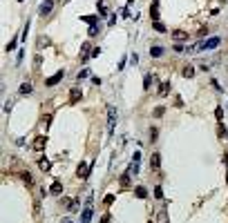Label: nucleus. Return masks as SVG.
Returning a JSON list of instances; mask_svg holds the SVG:
<instances>
[{
  "label": "nucleus",
  "mask_w": 228,
  "mask_h": 223,
  "mask_svg": "<svg viewBox=\"0 0 228 223\" xmlns=\"http://www.w3.org/2000/svg\"><path fill=\"white\" fill-rule=\"evenodd\" d=\"M34 150H36V152H43V150H45V138H43V136L34 141Z\"/></svg>",
  "instance_id": "nucleus-10"
},
{
  "label": "nucleus",
  "mask_w": 228,
  "mask_h": 223,
  "mask_svg": "<svg viewBox=\"0 0 228 223\" xmlns=\"http://www.w3.org/2000/svg\"><path fill=\"white\" fill-rule=\"evenodd\" d=\"M184 76H186V78H192V76H195V67H190V65H188V67H184Z\"/></svg>",
  "instance_id": "nucleus-17"
},
{
  "label": "nucleus",
  "mask_w": 228,
  "mask_h": 223,
  "mask_svg": "<svg viewBox=\"0 0 228 223\" xmlns=\"http://www.w3.org/2000/svg\"><path fill=\"white\" fill-rule=\"evenodd\" d=\"M54 9V0H45V2L40 5V16H47Z\"/></svg>",
  "instance_id": "nucleus-5"
},
{
  "label": "nucleus",
  "mask_w": 228,
  "mask_h": 223,
  "mask_svg": "<svg viewBox=\"0 0 228 223\" xmlns=\"http://www.w3.org/2000/svg\"><path fill=\"white\" fill-rule=\"evenodd\" d=\"M134 194H137V199H146V188H141V185H139V188L134 190Z\"/></svg>",
  "instance_id": "nucleus-20"
},
{
  "label": "nucleus",
  "mask_w": 228,
  "mask_h": 223,
  "mask_svg": "<svg viewBox=\"0 0 228 223\" xmlns=\"http://www.w3.org/2000/svg\"><path fill=\"white\" fill-rule=\"evenodd\" d=\"M150 83H152V76H146V78H143V87H146V89L150 87Z\"/></svg>",
  "instance_id": "nucleus-25"
},
{
  "label": "nucleus",
  "mask_w": 228,
  "mask_h": 223,
  "mask_svg": "<svg viewBox=\"0 0 228 223\" xmlns=\"http://www.w3.org/2000/svg\"><path fill=\"white\" fill-rule=\"evenodd\" d=\"M150 54L154 56V58H159V56H163V47H152V49H150Z\"/></svg>",
  "instance_id": "nucleus-19"
},
{
  "label": "nucleus",
  "mask_w": 228,
  "mask_h": 223,
  "mask_svg": "<svg viewBox=\"0 0 228 223\" xmlns=\"http://www.w3.org/2000/svg\"><path fill=\"white\" fill-rule=\"evenodd\" d=\"M172 38H175L177 43H184V40H188V34L181 31V29H177V31H172Z\"/></svg>",
  "instance_id": "nucleus-8"
},
{
  "label": "nucleus",
  "mask_w": 228,
  "mask_h": 223,
  "mask_svg": "<svg viewBox=\"0 0 228 223\" xmlns=\"http://www.w3.org/2000/svg\"><path fill=\"white\" fill-rule=\"evenodd\" d=\"M63 76H65V71H63V69H61V71H56L52 78H47V80H45V85H47V87H52V85H56V83H61Z\"/></svg>",
  "instance_id": "nucleus-3"
},
{
  "label": "nucleus",
  "mask_w": 228,
  "mask_h": 223,
  "mask_svg": "<svg viewBox=\"0 0 228 223\" xmlns=\"http://www.w3.org/2000/svg\"><path fill=\"white\" fill-rule=\"evenodd\" d=\"M70 100H72V103H78V100H81V89H72L70 91Z\"/></svg>",
  "instance_id": "nucleus-12"
},
{
  "label": "nucleus",
  "mask_w": 228,
  "mask_h": 223,
  "mask_svg": "<svg viewBox=\"0 0 228 223\" xmlns=\"http://www.w3.org/2000/svg\"><path fill=\"white\" fill-rule=\"evenodd\" d=\"M101 223H112V217H110V214H103V219H101Z\"/></svg>",
  "instance_id": "nucleus-28"
},
{
  "label": "nucleus",
  "mask_w": 228,
  "mask_h": 223,
  "mask_svg": "<svg viewBox=\"0 0 228 223\" xmlns=\"http://www.w3.org/2000/svg\"><path fill=\"white\" fill-rule=\"evenodd\" d=\"M168 91H170V85H168V83H161V85H159V94L168 96Z\"/></svg>",
  "instance_id": "nucleus-15"
},
{
  "label": "nucleus",
  "mask_w": 228,
  "mask_h": 223,
  "mask_svg": "<svg viewBox=\"0 0 228 223\" xmlns=\"http://www.w3.org/2000/svg\"><path fill=\"white\" fill-rule=\"evenodd\" d=\"M154 197H157V199H163V190L157 188V190H154Z\"/></svg>",
  "instance_id": "nucleus-26"
},
{
  "label": "nucleus",
  "mask_w": 228,
  "mask_h": 223,
  "mask_svg": "<svg viewBox=\"0 0 228 223\" xmlns=\"http://www.w3.org/2000/svg\"><path fill=\"white\" fill-rule=\"evenodd\" d=\"M154 116H157V118L163 116V107H157V109H154Z\"/></svg>",
  "instance_id": "nucleus-30"
},
{
  "label": "nucleus",
  "mask_w": 228,
  "mask_h": 223,
  "mask_svg": "<svg viewBox=\"0 0 228 223\" xmlns=\"http://www.w3.org/2000/svg\"><path fill=\"white\" fill-rule=\"evenodd\" d=\"M217 134H219V138H224V136H226V127H224L222 123L217 125Z\"/></svg>",
  "instance_id": "nucleus-22"
},
{
  "label": "nucleus",
  "mask_w": 228,
  "mask_h": 223,
  "mask_svg": "<svg viewBox=\"0 0 228 223\" xmlns=\"http://www.w3.org/2000/svg\"><path fill=\"white\" fill-rule=\"evenodd\" d=\"M112 201H114V197H112V194H108V197H105V201H103V203H105V205H112Z\"/></svg>",
  "instance_id": "nucleus-27"
},
{
  "label": "nucleus",
  "mask_w": 228,
  "mask_h": 223,
  "mask_svg": "<svg viewBox=\"0 0 228 223\" xmlns=\"http://www.w3.org/2000/svg\"><path fill=\"white\" fill-rule=\"evenodd\" d=\"M90 219H92V208L87 205V208L83 210V217H81V221H83V223H90Z\"/></svg>",
  "instance_id": "nucleus-11"
},
{
  "label": "nucleus",
  "mask_w": 228,
  "mask_h": 223,
  "mask_svg": "<svg viewBox=\"0 0 228 223\" xmlns=\"http://www.w3.org/2000/svg\"><path fill=\"white\" fill-rule=\"evenodd\" d=\"M215 116H217V120H222V118H224V109L217 107V109H215Z\"/></svg>",
  "instance_id": "nucleus-23"
},
{
  "label": "nucleus",
  "mask_w": 228,
  "mask_h": 223,
  "mask_svg": "<svg viewBox=\"0 0 228 223\" xmlns=\"http://www.w3.org/2000/svg\"><path fill=\"white\" fill-rule=\"evenodd\" d=\"M40 170H45V172L49 170V161H47V159H43V161H40Z\"/></svg>",
  "instance_id": "nucleus-24"
},
{
  "label": "nucleus",
  "mask_w": 228,
  "mask_h": 223,
  "mask_svg": "<svg viewBox=\"0 0 228 223\" xmlns=\"http://www.w3.org/2000/svg\"><path fill=\"white\" fill-rule=\"evenodd\" d=\"M16 40H18V38H14L11 43H9V45H7V49H9V51H11V49H16Z\"/></svg>",
  "instance_id": "nucleus-29"
},
{
  "label": "nucleus",
  "mask_w": 228,
  "mask_h": 223,
  "mask_svg": "<svg viewBox=\"0 0 228 223\" xmlns=\"http://www.w3.org/2000/svg\"><path fill=\"white\" fill-rule=\"evenodd\" d=\"M90 47H92V43H85L83 45V49H81V60H90Z\"/></svg>",
  "instance_id": "nucleus-6"
},
{
  "label": "nucleus",
  "mask_w": 228,
  "mask_h": 223,
  "mask_svg": "<svg viewBox=\"0 0 228 223\" xmlns=\"http://www.w3.org/2000/svg\"><path fill=\"white\" fill-rule=\"evenodd\" d=\"M76 174H78V179H87V176H90V165L87 163H81L78 170H76Z\"/></svg>",
  "instance_id": "nucleus-4"
},
{
  "label": "nucleus",
  "mask_w": 228,
  "mask_h": 223,
  "mask_svg": "<svg viewBox=\"0 0 228 223\" xmlns=\"http://www.w3.org/2000/svg\"><path fill=\"white\" fill-rule=\"evenodd\" d=\"M83 20H85V22H90V25L94 27V25L99 22V16H83Z\"/></svg>",
  "instance_id": "nucleus-16"
},
{
  "label": "nucleus",
  "mask_w": 228,
  "mask_h": 223,
  "mask_svg": "<svg viewBox=\"0 0 228 223\" xmlns=\"http://www.w3.org/2000/svg\"><path fill=\"white\" fill-rule=\"evenodd\" d=\"M108 112H110V114H108V129H110V134H112L114 132V125H116V109L110 107Z\"/></svg>",
  "instance_id": "nucleus-2"
},
{
  "label": "nucleus",
  "mask_w": 228,
  "mask_h": 223,
  "mask_svg": "<svg viewBox=\"0 0 228 223\" xmlns=\"http://www.w3.org/2000/svg\"><path fill=\"white\" fill-rule=\"evenodd\" d=\"M130 181H132V179H130V174L125 172V174H123V176H121V179H119V185H121V188H123V190H128V188H130V185H132Z\"/></svg>",
  "instance_id": "nucleus-7"
},
{
  "label": "nucleus",
  "mask_w": 228,
  "mask_h": 223,
  "mask_svg": "<svg viewBox=\"0 0 228 223\" xmlns=\"http://www.w3.org/2000/svg\"><path fill=\"white\" fill-rule=\"evenodd\" d=\"M29 91H32V83H23V85H20V94H23V96H27Z\"/></svg>",
  "instance_id": "nucleus-14"
},
{
  "label": "nucleus",
  "mask_w": 228,
  "mask_h": 223,
  "mask_svg": "<svg viewBox=\"0 0 228 223\" xmlns=\"http://www.w3.org/2000/svg\"><path fill=\"white\" fill-rule=\"evenodd\" d=\"M20 179H23L25 185H32V183H34V179H32V174H29V172H23V174H20Z\"/></svg>",
  "instance_id": "nucleus-13"
},
{
  "label": "nucleus",
  "mask_w": 228,
  "mask_h": 223,
  "mask_svg": "<svg viewBox=\"0 0 228 223\" xmlns=\"http://www.w3.org/2000/svg\"><path fill=\"white\" fill-rule=\"evenodd\" d=\"M219 43H222V38H219V36H210V38H206L204 43H199V45H197V49H199V51L215 49V47H219Z\"/></svg>",
  "instance_id": "nucleus-1"
},
{
  "label": "nucleus",
  "mask_w": 228,
  "mask_h": 223,
  "mask_svg": "<svg viewBox=\"0 0 228 223\" xmlns=\"http://www.w3.org/2000/svg\"><path fill=\"white\" fill-rule=\"evenodd\" d=\"M49 192H52V194H61V192H63V185H61V183H52V190H49Z\"/></svg>",
  "instance_id": "nucleus-18"
},
{
  "label": "nucleus",
  "mask_w": 228,
  "mask_h": 223,
  "mask_svg": "<svg viewBox=\"0 0 228 223\" xmlns=\"http://www.w3.org/2000/svg\"><path fill=\"white\" fill-rule=\"evenodd\" d=\"M150 165H152V170H159V167H161V156H159V154H152Z\"/></svg>",
  "instance_id": "nucleus-9"
},
{
  "label": "nucleus",
  "mask_w": 228,
  "mask_h": 223,
  "mask_svg": "<svg viewBox=\"0 0 228 223\" xmlns=\"http://www.w3.org/2000/svg\"><path fill=\"white\" fill-rule=\"evenodd\" d=\"M152 27H154V29H157V31H166V25H163V22H161V20H157V22H154V25H152Z\"/></svg>",
  "instance_id": "nucleus-21"
}]
</instances>
